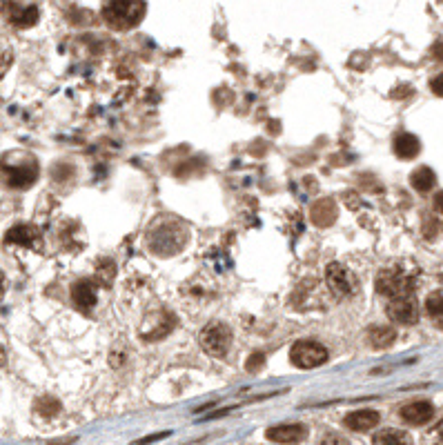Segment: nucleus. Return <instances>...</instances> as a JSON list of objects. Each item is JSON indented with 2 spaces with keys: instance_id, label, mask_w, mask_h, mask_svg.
<instances>
[{
  "instance_id": "obj_20",
  "label": "nucleus",
  "mask_w": 443,
  "mask_h": 445,
  "mask_svg": "<svg viewBox=\"0 0 443 445\" xmlns=\"http://www.w3.org/2000/svg\"><path fill=\"white\" fill-rule=\"evenodd\" d=\"M11 62H13V52L9 49V45H7V43L0 40V78H3V76L9 72Z\"/></svg>"
},
{
  "instance_id": "obj_12",
  "label": "nucleus",
  "mask_w": 443,
  "mask_h": 445,
  "mask_svg": "<svg viewBox=\"0 0 443 445\" xmlns=\"http://www.w3.org/2000/svg\"><path fill=\"white\" fill-rule=\"evenodd\" d=\"M381 421L379 412L374 410H356L352 412V414L346 417V427H350V430L354 432H368L372 430V427H376Z\"/></svg>"
},
{
  "instance_id": "obj_1",
  "label": "nucleus",
  "mask_w": 443,
  "mask_h": 445,
  "mask_svg": "<svg viewBox=\"0 0 443 445\" xmlns=\"http://www.w3.org/2000/svg\"><path fill=\"white\" fill-rule=\"evenodd\" d=\"M0 172L5 174L7 185L13 189H27L38 178V163L34 156L23 152H9L0 158Z\"/></svg>"
},
{
  "instance_id": "obj_26",
  "label": "nucleus",
  "mask_w": 443,
  "mask_h": 445,
  "mask_svg": "<svg viewBox=\"0 0 443 445\" xmlns=\"http://www.w3.org/2000/svg\"><path fill=\"white\" fill-rule=\"evenodd\" d=\"M434 434H437V439H439V441H443V421L434 427Z\"/></svg>"
},
{
  "instance_id": "obj_4",
  "label": "nucleus",
  "mask_w": 443,
  "mask_h": 445,
  "mask_svg": "<svg viewBox=\"0 0 443 445\" xmlns=\"http://www.w3.org/2000/svg\"><path fill=\"white\" fill-rule=\"evenodd\" d=\"M185 238L187 236H185L183 227H180L178 223L165 221L150 232V247L160 256H170V254H176L183 250Z\"/></svg>"
},
{
  "instance_id": "obj_22",
  "label": "nucleus",
  "mask_w": 443,
  "mask_h": 445,
  "mask_svg": "<svg viewBox=\"0 0 443 445\" xmlns=\"http://www.w3.org/2000/svg\"><path fill=\"white\" fill-rule=\"evenodd\" d=\"M430 87H432V92H434L437 96H443V74H439L437 78H432Z\"/></svg>"
},
{
  "instance_id": "obj_8",
  "label": "nucleus",
  "mask_w": 443,
  "mask_h": 445,
  "mask_svg": "<svg viewBox=\"0 0 443 445\" xmlns=\"http://www.w3.org/2000/svg\"><path fill=\"white\" fill-rule=\"evenodd\" d=\"M325 283L334 296H339V299H343V296H352L356 292L354 274L348 268H343L341 263H330V265L325 268Z\"/></svg>"
},
{
  "instance_id": "obj_25",
  "label": "nucleus",
  "mask_w": 443,
  "mask_h": 445,
  "mask_svg": "<svg viewBox=\"0 0 443 445\" xmlns=\"http://www.w3.org/2000/svg\"><path fill=\"white\" fill-rule=\"evenodd\" d=\"M434 207H437V211L443 214V192H439V194L434 196Z\"/></svg>"
},
{
  "instance_id": "obj_23",
  "label": "nucleus",
  "mask_w": 443,
  "mask_h": 445,
  "mask_svg": "<svg viewBox=\"0 0 443 445\" xmlns=\"http://www.w3.org/2000/svg\"><path fill=\"white\" fill-rule=\"evenodd\" d=\"M256 366L263 368V354H254V356H252V361L248 363V370H250V372H254V370H256Z\"/></svg>"
},
{
  "instance_id": "obj_11",
  "label": "nucleus",
  "mask_w": 443,
  "mask_h": 445,
  "mask_svg": "<svg viewBox=\"0 0 443 445\" xmlns=\"http://www.w3.org/2000/svg\"><path fill=\"white\" fill-rule=\"evenodd\" d=\"M434 417V407L428 401H415L401 407V419L410 425H425Z\"/></svg>"
},
{
  "instance_id": "obj_27",
  "label": "nucleus",
  "mask_w": 443,
  "mask_h": 445,
  "mask_svg": "<svg viewBox=\"0 0 443 445\" xmlns=\"http://www.w3.org/2000/svg\"><path fill=\"white\" fill-rule=\"evenodd\" d=\"M5 294V276H3V272H0V296Z\"/></svg>"
},
{
  "instance_id": "obj_15",
  "label": "nucleus",
  "mask_w": 443,
  "mask_h": 445,
  "mask_svg": "<svg viewBox=\"0 0 443 445\" xmlns=\"http://www.w3.org/2000/svg\"><path fill=\"white\" fill-rule=\"evenodd\" d=\"M337 219V205L332 199H321L312 205V221L319 227H327Z\"/></svg>"
},
{
  "instance_id": "obj_2",
  "label": "nucleus",
  "mask_w": 443,
  "mask_h": 445,
  "mask_svg": "<svg viewBox=\"0 0 443 445\" xmlns=\"http://www.w3.org/2000/svg\"><path fill=\"white\" fill-rule=\"evenodd\" d=\"M417 285V272L408 270L405 265H390L379 272L376 276V292L388 299H397V296H408L412 294Z\"/></svg>"
},
{
  "instance_id": "obj_7",
  "label": "nucleus",
  "mask_w": 443,
  "mask_h": 445,
  "mask_svg": "<svg viewBox=\"0 0 443 445\" xmlns=\"http://www.w3.org/2000/svg\"><path fill=\"white\" fill-rule=\"evenodd\" d=\"M3 16L5 21L13 27H34L40 18V9L34 3H27V0H5L3 3Z\"/></svg>"
},
{
  "instance_id": "obj_6",
  "label": "nucleus",
  "mask_w": 443,
  "mask_h": 445,
  "mask_svg": "<svg viewBox=\"0 0 443 445\" xmlns=\"http://www.w3.org/2000/svg\"><path fill=\"white\" fill-rule=\"evenodd\" d=\"M199 341H201L203 352H207L209 356L221 358L229 352V345H232V332H229V327L223 325V323H212L201 332Z\"/></svg>"
},
{
  "instance_id": "obj_5",
  "label": "nucleus",
  "mask_w": 443,
  "mask_h": 445,
  "mask_svg": "<svg viewBox=\"0 0 443 445\" xmlns=\"http://www.w3.org/2000/svg\"><path fill=\"white\" fill-rule=\"evenodd\" d=\"M327 356H330L327 350L317 341H299V343H294L290 350L292 366H297L301 370H312V368L327 363Z\"/></svg>"
},
{
  "instance_id": "obj_13",
  "label": "nucleus",
  "mask_w": 443,
  "mask_h": 445,
  "mask_svg": "<svg viewBox=\"0 0 443 445\" xmlns=\"http://www.w3.org/2000/svg\"><path fill=\"white\" fill-rule=\"evenodd\" d=\"M307 436L305 427L303 425H274L268 430V439L274 441V443H299Z\"/></svg>"
},
{
  "instance_id": "obj_19",
  "label": "nucleus",
  "mask_w": 443,
  "mask_h": 445,
  "mask_svg": "<svg viewBox=\"0 0 443 445\" xmlns=\"http://www.w3.org/2000/svg\"><path fill=\"white\" fill-rule=\"evenodd\" d=\"M425 312L434 319H443V290L432 292L428 299H425Z\"/></svg>"
},
{
  "instance_id": "obj_10",
  "label": "nucleus",
  "mask_w": 443,
  "mask_h": 445,
  "mask_svg": "<svg viewBox=\"0 0 443 445\" xmlns=\"http://www.w3.org/2000/svg\"><path fill=\"white\" fill-rule=\"evenodd\" d=\"M7 245H21L27 247V250H40V232L34 225H16L11 227L7 236H5Z\"/></svg>"
},
{
  "instance_id": "obj_18",
  "label": "nucleus",
  "mask_w": 443,
  "mask_h": 445,
  "mask_svg": "<svg viewBox=\"0 0 443 445\" xmlns=\"http://www.w3.org/2000/svg\"><path fill=\"white\" fill-rule=\"evenodd\" d=\"M395 339H397V332H395L392 327L381 325V327H372V329H370V343L374 345L376 350L390 348V345L395 343Z\"/></svg>"
},
{
  "instance_id": "obj_24",
  "label": "nucleus",
  "mask_w": 443,
  "mask_h": 445,
  "mask_svg": "<svg viewBox=\"0 0 443 445\" xmlns=\"http://www.w3.org/2000/svg\"><path fill=\"white\" fill-rule=\"evenodd\" d=\"M432 56H434L437 60H443V38L432 47Z\"/></svg>"
},
{
  "instance_id": "obj_3",
  "label": "nucleus",
  "mask_w": 443,
  "mask_h": 445,
  "mask_svg": "<svg viewBox=\"0 0 443 445\" xmlns=\"http://www.w3.org/2000/svg\"><path fill=\"white\" fill-rule=\"evenodd\" d=\"M145 16V0H107L103 7V18L111 29H132Z\"/></svg>"
},
{
  "instance_id": "obj_29",
  "label": "nucleus",
  "mask_w": 443,
  "mask_h": 445,
  "mask_svg": "<svg viewBox=\"0 0 443 445\" xmlns=\"http://www.w3.org/2000/svg\"><path fill=\"white\" fill-rule=\"evenodd\" d=\"M0 366H5V350L0 348Z\"/></svg>"
},
{
  "instance_id": "obj_14",
  "label": "nucleus",
  "mask_w": 443,
  "mask_h": 445,
  "mask_svg": "<svg viewBox=\"0 0 443 445\" xmlns=\"http://www.w3.org/2000/svg\"><path fill=\"white\" fill-rule=\"evenodd\" d=\"M72 301L78 309L89 312L96 305V287L89 281H78L72 287Z\"/></svg>"
},
{
  "instance_id": "obj_16",
  "label": "nucleus",
  "mask_w": 443,
  "mask_h": 445,
  "mask_svg": "<svg viewBox=\"0 0 443 445\" xmlns=\"http://www.w3.org/2000/svg\"><path fill=\"white\" fill-rule=\"evenodd\" d=\"M421 152V143L415 134H399L395 138V154L403 160H412Z\"/></svg>"
},
{
  "instance_id": "obj_17",
  "label": "nucleus",
  "mask_w": 443,
  "mask_h": 445,
  "mask_svg": "<svg viewBox=\"0 0 443 445\" xmlns=\"http://www.w3.org/2000/svg\"><path fill=\"white\" fill-rule=\"evenodd\" d=\"M410 183H412V187L421 194L430 192L437 183V176L430 167H419L412 172V176H410Z\"/></svg>"
},
{
  "instance_id": "obj_21",
  "label": "nucleus",
  "mask_w": 443,
  "mask_h": 445,
  "mask_svg": "<svg viewBox=\"0 0 443 445\" xmlns=\"http://www.w3.org/2000/svg\"><path fill=\"white\" fill-rule=\"evenodd\" d=\"M408 441L410 439L403 432H397V430H385V432L374 436V443H408Z\"/></svg>"
},
{
  "instance_id": "obj_28",
  "label": "nucleus",
  "mask_w": 443,
  "mask_h": 445,
  "mask_svg": "<svg viewBox=\"0 0 443 445\" xmlns=\"http://www.w3.org/2000/svg\"><path fill=\"white\" fill-rule=\"evenodd\" d=\"M325 443H343V439H339V436H327Z\"/></svg>"
},
{
  "instance_id": "obj_9",
  "label": "nucleus",
  "mask_w": 443,
  "mask_h": 445,
  "mask_svg": "<svg viewBox=\"0 0 443 445\" xmlns=\"http://www.w3.org/2000/svg\"><path fill=\"white\" fill-rule=\"evenodd\" d=\"M388 317L390 321L401 323V325H415L419 321V305L412 299V294L408 296H397V299H390L388 305Z\"/></svg>"
}]
</instances>
